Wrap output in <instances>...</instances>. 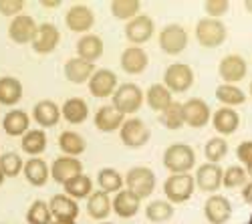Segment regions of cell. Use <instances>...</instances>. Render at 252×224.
Masks as SVG:
<instances>
[{"label":"cell","mask_w":252,"mask_h":224,"mask_svg":"<svg viewBox=\"0 0 252 224\" xmlns=\"http://www.w3.org/2000/svg\"><path fill=\"white\" fill-rule=\"evenodd\" d=\"M196 164V154L186 144H174L163 152V166L172 174H188Z\"/></svg>","instance_id":"cell-1"},{"label":"cell","mask_w":252,"mask_h":224,"mask_svg":"<svg viewBox=\"0 0 252 224\" xmlns=\"http://www.w3.org/2000/svg\"><path fill=\"white\" fill-rule=\"evenodd\" d=\"M198 43L206 49L220 47L226 40V25L218 18H202L196 25Z\"/></svg>","instance_id":"cell-2"},{"label":"cell","mask_w":252,"mask_h":224,"mask_svg":"<svg viewBox=\"0 0 252 224\" xmlns=\"http://www.w3.org/2000/svg\"><path fill=\"white\" fill-rule=\"evenodd\" d=\"M125 184L137 198H148L156 190V174L145 166H135L125 176Z\"/></svg>","instance_id":"cell-3"},{"label":"cell","mask_w":252,"mask_h":224,"mask_svg":"<svg viewBox=\"0 0 252 224\" xmlns=\"http://www.w3.org/2000/svg\"><path fill=\"white\" fill-rule=\"evenodd\" d=\"M194 186H196V178H192L190 174H172L165 180L163 192L170 198V202L180 204V202H186L192 198Z\"/></svg>","instance_id":"cell-4"},{"label":"cell","mask_w":252,"mask_h":224,"mask_svg":"<svg viewBox=\"0 0 252 224\" xmlns=\"http://www.w3.org/2000/svg\"><path fill=\"white\" fill-rule=\"evenodd\" d=\"M143 103V91L135 83H123L113 93V107L117 111L125 113H135Z\"/></svg>","instance_id":"cell-5"},{"label":"cell","mask_w":252,"mask_h":224,"mask_svg":"<svg viewBox=\"0 0 252 224\" xmlns=\"http://www.w3.org/2000/svg\"><path fill=\"white\" fill-rule=\"evenodd\" d=\"M163 85L172 93H184L194 85V71L190 65L174 63L163 73Z\"/></svg>","instance_id":"cell-6"},{"label":"cell","mask_w":252,"mask_h":224,"mask_svg":"<svg viewBox=\"0 0 252 224\" xmlns=\"http://www.w3.org/2000/svg\"><path fill=\"white\" fill-rule=\"evenodd\" d=\"M119 135H121L123 146H127V148H141V146H145L150 141V128L145 126L141 119L131 117L127 121H123V126L119 129Z\"/></svg>","instance_id":"cell-7"},{"label":"cell","mask_w":252,"mask_h":224,"mask_svg":"<svg viewBox=\"0 0 252 224\" xmlns=\"http://www.w3.org/2000/svg\"><path fill=\"white\" fill-rule=\"evenodd\" d=\"M159 47L167 55H180L188 47V32L180 25H167L159 32Z\"/></svg>","instance_id":"cell-8"},{"label":"cell","mask_w":252,"mask_h":224,"mask_svg":"<svg viewBox=\"0 0 252 224\" xmlns=\"http://www.w3.org/2000/svg\"><path fill=\"white\" fill-rule=\"evenodd\" d=\"M246 73H248L246 61H244L240 55H226V57L220 61L218 75H220V79L226 81L228 85L242 81V79L246 77Z\"/></svg>","instance_id":"cell-9"},{"label":"cell","mask_w":252,"mask_h":224,"mask_svg":"<svg viewBox=\"0 0 252 224\" xmlns=\"http://www.w3.org/2000/svg\"><path fill=\"white\" fill-rule=\"evenodd\" d=\"M36 23L32 16H27V14H18L12 18V23L8 27V36L18 45H27V43H32V38L36 34Z\"/></svg>","instance_id":"cell-10"},{"label":"cell","mask_w":252,"mask_h":224,"mask_svg":"<svg viewBox=\"0 0 252 224\" xmlns=\"http://www.w3.org/2000/svg\"><path fill=\"white\" fill-rule=\"evenodd\" d=\"M154 34V20L145 14H137L133 20H129L125 27V36L133 45H143L148 43Z\"/></svg>","instance_id":"cell-11"},{"label":"cell","mask_w":252,"mask_h":224,"mask_svg":"<svg viewBox=\"0 0 252 224\" xmlns=\"http://www.w3.org/2000/svg\"><path fill=\"white\" fill-rule=\"evenodd\" d=\"M204 214H206L208 222L226 224L230 220V216H232V206H230L228 198H224L220 194H212L204 204Z\"/></svg>","instance_id":"cell-12"},{"label":"cell","mask_w":252,"mask_h":224,"mask_svg":"<svg viewBox=\"0 0 252 224\" xmlns=\"http://www.w3.org/2000/svg\"><path fill=\"white\" fill-rule=\"evenodd\" d=\"M61 40V34H59V29L53 25V23H43L38 29H36V34L32 38V49L40 55H49L57 49Z\"/></svg>","instance_id":"cell-13"},{"label":"cell","mask_w":252,"mask_h":224,"mask_svg":"<svg viewBox=\"0 0 252 224\" xmlns=\"http://www.w3.org/2000/svg\"><path fill=\"white\" fill-rule=\"evenodd\" d=\"M210 119V107L206 101L192 97L184 103V124L190 128H204Z\"/></svg>","instance_id":"cell-14"},{"label":"cell","mask_w":252,"mask_h":224,"mask_svg":"<svg viewBox=\"0 0 252 224\" xmlns=\"http://www.w3.org/2000/svg\"><path fill=\"white\" fill-rule=\"evenodd\" d=\"M83 174V164L77 158H57L51 166V176L55 182L65 186L69 180Z\"/></svg>","instance_id":"cell-15"},{"label":"cell","mask_w":252,"mask_h":224,"mask_svg":"<svg viewBox=\"0 0 252 224\" xmlns=\"http://www.w3.org/2000/svg\"><path fill=\"white\" fill-rule=\"evenodd\" d=\"M115 89H117V77L109 69H99L89 79V91L95 97H109V95L113 97Z\"/></svg>","instance_id":"cell-16"},{"label":"cell","mask_w":252,"mask_h":224,"mask_svg":"<svg viewBox=\"0 0 252 224\" xmlns=\"http://www.w3.org/2000/svg\"><path fill=\"white\" fill-rule=\"evenodd\" d=\"M222 178H224V170L218 164H204L198 168L196 174V184L202 192H216L222 184Z\"/></svg>","instance_id":"cell-17"},{"label":"cell","mask_w":252,"mask_h":224,"mask_svg":"<svg viewBox=\"0 0 252 224\" xmlns=\"http://www.w3.org/2000/svg\"><path fill=\"white\" fill-rule=\"evenodd\" d=\"M65 23L73 32H87L95 23V16H93L91 8L83 6V4H77V6L69 8V12L65 16Z\"/></svg>","instance_id":"cell-18"},{"label":"cell","mask_w":252,"mask_h":224,"mask_svg":"<svg viewBox=\"0 0 252 224\" xmlns=\"http://www.w3.org/2000/svg\"><path fill=\"white\" fill-rule=\"evenodd\" d=\"M150 59L148 53H145L141 47H127L121 55V69L129 75H139L145 71Z\"/></svg>","instance_id":"cell-19"},{"label":"cell","mask_w":252,"mask_h":224,"mask_svg":"<svg viewBox=\"0 0 252 224\" xmlns=\"http://www.w3.org/2000/svg\"><path fill=\"white\" fill-rule=\"evenodd\" d=\"M49 208H51V214H53L55 220H75L77 214H79L77 202L67 194L53 196L51 202H49Z\"/></svg>","instance_id":"cell-20"},{"label":"cell","mask_w":252,"mask_h":224,"mask_svg":"<svg viewBox=\"0 0 252 224\" xmlns=\"http://www.w3.org/2000/svg\"><path fill=\"white\" fill-rule=\"evenodd\" d=\"M95 73V65L93 63H87V61L83 59H69L65 63V77L71 81V83H87V81L93 77Z\"/></svg>","instance_id":"cell-21"},{"label":"cell","mask_w":252,"mask_h":224,"mask_svg":"<svg viewBox=\"0 0 252 224\" xmlns=\"http://www.w3.org/2000/svg\"><path fill=\"white\" fill-rule=\"evenodd\" d=\"M32 115H34V121H36L38 126H43V128H53V126L59 124L61 109H59V105L55 103V101H51V99H43V101H38V103L34 105Z\"/></svg>","instance_id":"cell-22"},{"label":"cell","mask_w":252,"mask_h":224,"mask_svg":"<svg viewBox=\"0 0 252 224\" xmlns=\"http://www.w3.org/2000/svg\"><path fill=\"white\" fill-rule=\"evenodd\" d=\"M95 126L99 131H115L123 126V113L117 111L113 105H103L95 113Z\"/></svg>","instance_id":"cell-23"},{"label":"cell","mask_w":252,"mask_h":224,"mask_svg":"<svg viewBox=\"0 0 252 224\" xmlns=\"http://www.w3.org/2000/svg\"><path fill=\"white\" fill-rule=\"evenodd\" d=\"M212 124H214V129L222 135H230V133H234L240 126V115L234 111V109H230V107H222L214 113L212 117Z\"/></svg>","instance_id":"cell-24"},{"label":"cell","mask_w":252,"mask_h":224,"mask_svg":"<svg viewBox=\"0 0 252 224\" xmlns=\"http://www.w3.org/2000/svg\"><path fill=\"white\" fill-rule=\"evenodd\" d=\"M77 53H79V59L87 61V63H95L103 55V40L97 34H85L77 43Z\"/></svg>","instance_id":"cell-25"},{"label":"cell","mask_w":252,"mask_h":224,"mask_svg":"<svg viewBox=\"0 0 252 224\" xmlns=\"http://www.w3.org/2000/svg\"><path fill=\"white\" fill-rule=\"evenodd\" d=\"M61 115L65 117L69 124H75L77 126V124H83V121L87 119L89 107H87V103L81 97H71V99H67L65 103H63Z\"/></svg>","instance_id":"cell-26"},{"label":"cell","mask_w":252,"mask_h":224,"mask_svg":"<svg viewBox=\"0 0 252 224\" xmlns=\"http://www.w3.org/2000/svg\"><path fill=\"white\" fill-rule=\"evenodd\" d=\"M113 208V202L109 200V194L107 192H103V190H97L89 196V202H87V212L91 218L95 220H103V218H107L109 212Z\"/></svg>","instance_id":"cell-27"},{"label":"cell","mask_w":252,"mask_h":224,"mask_svg":"<svg viewBox=\"0 0 252 224\" xmlns=\"http://www.w3.org/2000/svg\"><path fill=\"white\" fill-rule=\"evenodd\" d=\"M139 200H141V198H137L133 192L123 190V192H119V194L115 196V200H113V210H115L117 216H121V218H131V216H135L137 210H139Z\"/></svg>","instance_id":"cell-28"},{"label":"cell","mask_w":252,"mask_h":224,"mask_svg":"<svg viewBox=\"0 0 252 224\" xmlns=\"http://www.w3.org/2000/svg\"><path fill=\"white\" fill-rule=\"evenodd\" d=\"M23 97V85L14 77L0 79V103L2 105H16Z\"/></svg>","instance_id":"cell-29"},{"label":"cell","mask_w":252,"mask_h":224,"mask_svg":"<svg viewBox=\"0 0 252 224\" xmlns=\"http://www.w3.org/2000/svg\"><path fill=\"white\" fill-rule=\"evenodd\" d=\"M2 128L8 135H25L29 131V115L20 109H12L4 115Z\"/></svg>","instance_id":"cell-30"},{"label":"cell","mask_w":252,"mask_h":224,"mask_svg":"<svg viewBox=\"0 0 252 224\" xmlns=\"http://www.w3.org/2000/svg\"><path fill=\"white\" fill-rule=\"evenodd\" d=\"M172 103H174V101H172V91L167 89L165 85L156 83V85H152V87L148 89V105H150L154 111L163 113Z\"/></svg>","instance_id":"cell-31"},{"label":"cell","mask_w":252,"mask_h":224,"mask_svg":"<svg viewBox=\"0 0 252 224\" xmlns=\"http://www.w3.org/2000/svg\"><path fill=\"white\" fill-rule=\"evenodd\" d=\"M49 174H51L49 166L45 164V160H40V158L29 160L27 166H25V176L32 186H45L47 180H49Z\"/></svg>","instance_id":"cell-32"},{"label":"cell","mask_w":252,"mask_h":224,"mask_svg":"<svg viewBox=\"0 0 252 224\" xmlns=\"http://www.w3.org/2000/svg\"><path fill=\"white\" fill-rule=\"evenodd\" d=\"M23 150L31 156H38L43 154L45 148H47V135L43 129H29L25 135H23V141H20Z\"/></svg>","instance_id":"cell-33"},{"label":"cell","mask_w":252,"mask_h":224,"mask_svg":"<svg viewBox=\"0 0 252 224\" xmlns=\"http://www.w3.org/2000/svg\"><path fill=\"white\" fill-rule=\"evenodd\" d=\"M59 148L67 156H79L85 152V139L77 131H63L59 137Z\"/></svg>","instance_id":"cell-34"},{"label":"cell","mask_w":252,"mask_h":224,"mask_svg":"<svg viewBox=\"0 0 252 224\" xmlns=\"http://www.w3.org/2000/svg\"><path fill=\"white\" fill-rule=\"evenodd\" d=\"M93 190V184H91V178L85 176V174H79L75 176L73 180H69L65 184V192L67 196H71L73 200H79V198H87Z\"/></svg>","instance_id":"cell-35"},{"label":"cell","mask_w":252,"mask_h":224,"mask_svg":"<svg viewBox=\"0 0 252 224\" xmlns=\"http://www.w3.org/2000/svg\"><path fill=\"white\" fill-rule=\"evenodd\" d=\"M216 99L222 101L226 107H230V105H242L244 101H246V93L242 89H238L236 85L224 83V85H220L216 89Z\"/></svg>","instance_id":"cell-36"},{"label":"cell","mask_w":252,"mask_h":224,"mask_svg":"<svg viewBox=\"0 0 252 224\" xmlns=\"http://www.w3.org/2000/svg\"><path fill=\"white\" fill-rule=\"evenodd\" d=\"M145 216L152 222H165L174 216V206L165 200H154L145 206Z\"/></svg>","instance_id":"cell-37"},{"label":"cell","mask_w":252,"mask_h":224,"mask_svg":"<svg viewBox=\"0 0 252 224\" xmlns=\"http://www.w3.org/2000/svg\"><path fill=\"white\" fill-rule=\"evenodd\" d=\"M27 222L29 224H53V214L47 202L43 200H34L32 206L27 212Z\"/></svg>","instance_id":"cell-38"},{"label":"cell","mask_w":252,"mask_h":224,"mask_svg":"<svg viewBox=\"0 0 252 224\" xmlns=\"http://www.w3.org/2000/svg\"><path fill=\"white\" fill-rule=\"evenodd\" d=\"M139 8H141V4L137 0H115V2H111V12L119 20H133L137 16Z\"/></svg>","instance_id":"cell-39"},{"label":"cell","mask_w":252,"mask_h":224,"mask_svg":"<svg viewBox=\"0 0 252 224\" xmlns=\"http://www.w3.org/2000/svg\"><path fill=\"white\" fill-rule=\"evenodd\" d=\"M159 119L167 129H180L184 126V103L174 101V103L159 115Z\"/></svg>","instance_id":"cell-40"},{"label":"cell","mask_w":252,"mask_h":224,"mask_svg":"<svg viewBox=\"0 0 252 224\" xmlns=\"http://www.w3.org/2000/svg\"><path fill=\"white\" fill-rule=\"evenodd\" d=\"M99 186H101V190L103 192H117V190H121V186H123V178H121V174L117 172V170H113V168H103L101 172H99Z\"/></svg>","instance_id":"cell-41"},{"label":"cell","mask_w":252,"mask_h":224,"mask_svg":"<svg viewBox=\"0 0 252 224\" xmlns=\"http://www.w3.org/2000/svg\"><path fill=\"white\" fill-rule=\"evenodd\" d=\"M204 154H206V158H208L210 164H218V161L224 160L226 154H228L226 139H222V137H212V139H210L208 144H206Z\"/></svg>","instance_id":"cell-42"},{"label":"cell","mask_w":252,"mask_h":224,"mask_svg":"<svg viewBox=\"0 0 252 224\" xmlns=\"http://www.w3.org/2000/svg\"><path fill=\"white\" fill-rule=\"evenodd\" d=\"M23 168H25V166H23V160H20L18 154L8 152V154H4V156H0V170H2L4 176L14 178V176L20 174V170H23Z\"/></svg>","instance_id":"cell-43"},{"label":"cell","mask_w":252,"mask_h":224,"mask_svg":"<svg viewBox=\"0 0 252 224\" xmlns=\"http://www.w3.org/2000/svg\"><path fill=\"white\" fill-rule=\"evenodd\" d=\"M246 170L240 168V166H230L226 172H224V178H222V184L230 190H234L238 186H244L246 184Z\"/></svg>","instance_id":"cell-44"},{"label":"cell","mask_w":252,"mask_h":224,"mask_svg":"<svg viewBox=\"0 0 252 224\" xmlns=\"http://www.w3.org/2000/svg\"><path fill=\"white\" fill-rule=\"evenodd\" d=\"M25 2L23 0H0V14L4 16H18V12H23Z\"/></svg>","instance_id":"cell-45"},{"label":"cell","mask_w":252,"mask_h":224,"mask_svg":"<svg viewBox=\"0 0 252 224\" xmlns=\"http://www.w3.org/2000/svg\"><path fill=\"white\" fill-rule=\"evenodd\" d=\"M204 8L210 14V18H218L228 12V0H208Z\"/></svg>","instance_id":"cell-46"},{"label":"cell","mask_w":252,"mask_h":224,"mask_svg":"<svg viewBox=\"0 0 252 224\" xmlns=\"http://www.w3.org/2000/svg\"><path fill=\"white\" fill-rule=\"evenodd\" d=\"M236 156L242 164H246V168L252 166V141H242L236 148Z\"/></svg>","instance_id":"cell-47"},{"label":"cell","mask_w":252,"mask_h":224,"mask_svg":"<svg viewBox=\"0 0 252 224\" xmlns=\"http://www.w3.org/2000/svg\"><path fill=\"white\" fill-rule=\"evenodd\" d=\"M242 188H244V190H242V198H244V202H248V204H252V182H248V184H244Z\"/></svg>","instance_id":"cell-48"},{"label":"cell","mask_w":252,"mask_h":224,"mask_svg":"<svg viewBox=\"0 0 252 224\" xmlns=\"http://www.w3.org/2000/svg\"><path fill=\"white\" fill-rule=\"evenodd\" d=\"M244 8H246V10L252 14V0H246V2H244Z\"/></svg>","instance_id":"cell-49"},{"label":"cell","mask_w":252,"mask_h":224,"mask_svg":"<svg viewBox=\"0 0 252 224\" xmlns=\"http://www.w3.org/2000/svg\"><path fill=\"white\" fill-rule=\"evenodd\" d=\"M53 224H75L73 220H55Z\"/></svg>","instance_id":"cell-50"},{"label":"cell","mask_w":252,"mask_h":224,"mask_svg":"<svg viewBox=\"0 0 252 224\" xmlns=\"http://www.w3.org/2000/svg\"><path fill=\"white\" fill-rule=\"evenodd\" d=\"M43 6H59V2H43Z\"/></svg>","instance_id":"cell-51"},{"label":"cell","mask_w":252,"mask_h":224,"mask_svg":"<svg viewBox=\"0 0 252 224\" xmlns=\"http://www.w3.org/2000/svg\"><path fill=\"white\" fill-rule=\"evenodd\" d=\"M246 174H248V176L252 178V166H248V168H246Z\"/></svg>","instance_id":"cell-52"},{"label":"cell","mask_w":252,"mask_h":224,"mask_svg":"<svg viewBox=\"0 0 252 224\" xmlns=\"http://www.w3.org/2000/svg\"><path fill=\"white\" fill-rule=\"evenodd\" d=\"M2 180H4V174H2V170H0V184H2Z\"/></svg>","instance_id":"cell-53"},{"label":"cell","mask_w":252,"mask_h":224,"mask_svg":"<svg viewBox=\"0 0 252 224\" xmlns=\"http://www.w3.org/2000/svg\"><path fill=\"white\" fill-rule=\"evenodd\" d=\"M250 93H252V83H250Z\"/></svg>","instance_id":"cell-54"},{"label":"cell","mask_w":252,"mask_h":224,"mask_svg":"<svg viewBox=\"0 0 252 224\" xmlns=\"http://www.w3.org/2000/svg\"><path fill=\"white\" fill-rule=\"evenodd\" d=\"M250 224H252V216H250Z\"/></svg>","instance_id":"cell-55"},{"label":"cell","mask_w":252,"mask_h":224,"mask_svg":"<svg viewBox=\"0 0 252 224\" xmlns=\"http://www.w3.org/2000/svg\"><path fill=\"white\" fill-rule=\"evenodd\" d=\"M103 224H109V222H103Z\"/></svg>","instance_id":"cell-56"}]
</instances>
